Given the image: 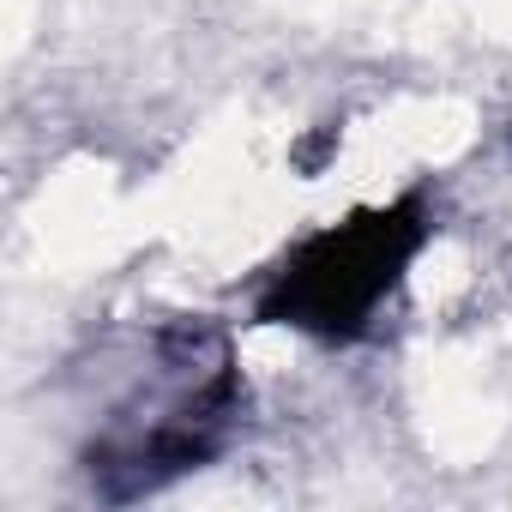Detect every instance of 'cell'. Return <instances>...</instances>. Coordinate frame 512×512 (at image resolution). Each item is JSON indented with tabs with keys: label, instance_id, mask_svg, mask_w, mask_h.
<instances>
[{
	"label": "cell",
	"instance_id": "cell-1",
	"mask_svg": "<svg viewBox=\"0 0 512 512\" xmlns=\"http://www.w3.org/2000/svg\"><path fill=\"white\" fill-rule=\"evenodd\" d=\"M422 235H428L422 199H398L386 211H362L338 229H320L272 278V290L260 302V320L302 326V332H320V338H356L368 326V314L380 308V296L398 290Z\"/></svg>",
	"mask_w": 512,
	"mask_h": 512
}]
</instances>
